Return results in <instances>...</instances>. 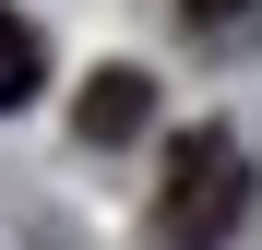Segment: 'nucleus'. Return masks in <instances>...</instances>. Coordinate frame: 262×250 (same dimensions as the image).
I'll use <instances>...</instances> for the list:
<instances>
[{"label":"nucleus","instance_id":"obj_4","mask_svg":"<svg viewBox=\"0 0 262 250\" xmlns=\"http://www.w3.org/2000/svg\"><path fill=\"white\" fill-rule=\"evenodd\" d=\"M179 12H191V36H250L262 0H179Z\"/></svg>","mask_w":262,"mask_h":250},{"label":"nucleus","instance_id":"obj_3","mask_svg":"<svg viewBox=\"0 0 262 250\" xmlns=\"http://www.w3.org/2000/svg\"><path fill=\"white\" fill-rule=\"evenodd\" d=\"M24 96H36V24H24V12H0V119H12Z\"/></svg>","mask_w":262,"mask_h":250},{"label":"nucleus","instance_id":"obj_2","mask_svg":"<svg viewBox=\"0 0 262 250\" xmlns=\"http://www.w3.org/2000/svg\"><path fill=\"white\" fill-rule=\"evenodd\" d=\"M143 119H155V72H96L83 107H72V131H83V143H131Z\"/></svg>","mask_w":262,"mask_h":250},{"label":"nucleus","instance_id":"obj_1","mask_svg":"<svg viewBox=\"0 0 262 250\" xmlns=\"http://www.w3.org/2000/svg\"><path fill=\"white\" fill-rule=\"evenodd\" d=\"M238 215H250V155H238V131H179L167 143V179H155V250H227L238 238Z\"/></svg>","mask_w":262,"mask_h":250}]
</instances>
